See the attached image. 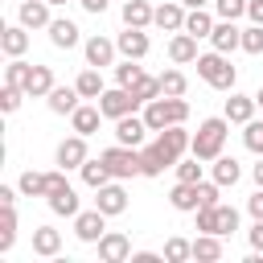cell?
I'll return each instance as SVG.
<instances>
[{"instance_id": "6da1fadb", "label": "cell", "mask_w": 263, "mask_h": 263, "mask_svg": "<svg viewBox=\"0 0 263 263\" xmlns=\"http://www.w3.org/2000/svg\"><path fill=\"white\" fill-rule=\"evenodd\" d=\"M226 136H230V119H226V115H214V119H205V123L197 127V136H193L189 152H193L197 160H218V156H222Z\"/></svg>"}, {"instance_id": "7a4b0ae2", "label": "cell", "mask_w": 263, "mask_h": 263, "mask_svg": "<svg viewBox=\"0 0 263 263\" xmlns=\"http://www.w3.org/2000/svg\"><path fill=\"white\" fill-rule=\"evenodd\" d=\"M189 119V103L185 99H173V95H164V99H152V103H144V123L152 127V132H164V127H173V123H185Z\"/></svg>"}, {"instance_id": "3957f363", "label": "cell", "mask_w": 263, "mask_h": 263, "mask_svg": "<svg viewBox=\"0 0 263 263\" xmlns=\"http://www.w3.org/2000/svg\"><path fill=\"white\" fill-rule=\"evenodd\" d=\"M197 74H201L214 90H234V78H238V70H234V66L226 62V53H218V49L197 58Z\"/></svg>"}, {"instance_id": "277c9868", "label": "cell", "mask_w": 263, "mask_h": 263, "mask_svg": "<svg viewBox=\"0 0 263 263\" xmlns=\"http://www.w3.org/2000/svg\"><path fill=\"white\" fill-rule=\"evenodd\" d=\"M103 156V164L111 168V177H136L140 173V148H127V144H115V148H107V152H99Z\"/></svg>"}, {"instance_id": "5b68a950", "label": "cell", "mask_w": 263, "mask_h": 263, "mask_svg": "<svg viewBox=\"0 0 263 263\" xmlns=\"http://www.w3.org/2000/svg\"><path fill=\"white\" fill-rule=\"evenodd\" d=\"M140 107V99L127 90V86H115V90H103L99 95V111L107 115V119H123V115H132Z\"/></svg>"}, {"instance_id": "8992f818", "label": "cell", "mask_w": 263, "mask_h": 263, "mask_svg": "<svg viewBox=\"0 0 263 263\" xmlns=\"http://www.w3.org/2000/svg\"><path fill=\"white\" fill-rule=\"evenodd\" d=\"M74 234L82 238V242H99L103 234H107V214L95 205V210H86V214H74Z\"/></svg>"}, {"instance_id": "52a82bcc", "label": "cell", "mask_w": 263, "mask_h": 263, "mask_svg": "<svg viewBox=\"0 0 263 263\" xmlns=\"http://www.w3.org/2000/svg\"><path fill=\"white\" fill-rule=\"evenodd\" d=\"M144 132H152L148 123H144V115H123V119H115V140L119 144H127V148H140L144 144Z\"/></svg>"}, {"instance_id": "ba28073f", "label": "cell", "mask_w": 263, "mask_h": 263, "mask_svg": "<svg viewBox=\"0 0 263 263\" xmlns=\"http://www.w3.org/2000/svg\"><path fill=\"white\" fill-rule=\"evenodd\" d=\"M99 259H103V263H123V259H132V242H127V234L107 230V234L99 238Z\"/></svg>"}, {"instance_id": "9c48e42d", "label": "cell", "mask_w": 263, "mask_h": 263, "mask_svg": "<svg viewBox=\"0 0 263 263\" xmlns=\"http://www.w3.org/2000/svg\"><path fill=\"white\" fill-rule=\"evenodd\" d=\"M86 160H90V156H86V136L74 132L70 140L58 144V164H62V168H82Z\"/></svg>"}, {"instance_id": "30bf717a", "label": "cell", "mask_w": 263, "mask_h": 263, "mask_svg": "<svg viewBox=\"0 0 263 263\" xmlns=\"http://www.w3.org/2000/svg\"><path fill=\"white\" fill-rule=\"evenodd\" d=\"M95 205L107 214V218H115V214H123L127 210V193H123V185H103V189H95Z\"/></svg>"}, {"instance_id": "8fae6325", "label": "cell", "mask_w": 263, "mask_h": 263, "mask_svg": "<svg viewBox=\"0 0 263 263\" xmlns=\"http://www.w3.org/2000/svg\"><path fill=\"white\" fill-rule=\"evenodd\" d=\"M49 8H53L49 0H21V12L16 16H21L25 29H49V21H53Z\"/></svg>"}, {"instance_id": "7c38bea8", "label": "cell", "mask_w": 263, "mask_h": 263, "mask_svg": "<svg viewBox=\"0 0 263 263\" xmlns=\"http://www.w3.org/2000/svg\"><path fill=\"white\" fill-rule=\"evenodd\" d=\"M210 41H214L218 53H234V49H242V29H234V21H218Z\"/></svg>"}, {"instance_id": "4fadbf2b", "label": "cell", "mask_w": 263, "mask_h": 263, "mask_svg": "<svg viewBox=\"0 0 263 263\" xmlns=\"http://www.w3.org/2000/svg\"><path fill=\"white\" fill-rule=\"evenodd\" d=\"M115 45H119V53H123V58H136V62H140V58L148 53V45H152V41H148V33H144V29H132V25H127V29L115 37Z\"/></svg>"}, {"instance_id": "5bb4252c", "label": "cell", "mask_w": 263, "mask_h": 263, "mask_svg": "<svg viewBox=\"0 0 263 263\" xmlns=\"http://www.w3.org/2000/svg\"><path fill=\"white\" fill-rule=\"evenodd\" d=\"M156 144H160V148H164V152H168L173 160H181V156L189 152L193 136H189V132H185L181 123H173V127H164V132H160V140H156Z\"/></svg>"}, {"instance_id": "9a60e30c", "label": "cell", "mask_w": 263, "mask_h": 263, "mask_svg": "<svg viewBox=\"0 0 263 263\" xmlns=\"http://www.w3.org/2000/svg\"><path fill=\"white\" fill-rule=\"evenodd\" d=\"M168 164H177L160 144H152V148H140V177H160Z\"/></svg>"}, {"instance_id": "2e32d148", "label": "cell", "mask_w": 263, "mask_h": 263, "mask_svg": "<svg viewBox=\"0 0 263 263\" xmlns=\"http://www.w3.org/2000/svg\"><path fill=\"white\" fill-rule=\"evenodd\" d=\"M115 49H119V45L107 41V37H99V33L86 37V66H99V70L111 66V62H115Z\"/></svg>"}, {"instance_id": "e0dca14e", "label": "cell", "mask_w": 263, "mask_h": 263, "mask_svg": "<svg viewBox=\"0 0 263 263\" xmlns=\"http://www.w3.org/2000/svg\"><path fill=\"white\" fill-rule=\"evenodd\" d=\"M168 58H173L177 66H185V62H197V58H201V53H197V37L181 29V33L168 41Z\"/></svg>"}, {"instance_id": "ac0fdd59", "label": "cell", "mask_w": 263, "mask_h": 263, "mask_svg": "<svg viewBox=\"0 0 263 263\" xmlns=\"http://www.w3.org/2000/svg\"><path fill=\"white\" fill-rule=\"evenodd\" d=\"M103 119H107V115H103L99 107H86V103H78V107H74V115H70V123H74V132H78V136H95Z\"/></svg>"}, {"instance_id": "d6986e66", "label": "cell", "mask_w": 263, "mask_h": 263, "mask_svg": "<svg viewBox=\"0 0 263 263\" xmlns=\"http://www.w3.org/2000/svg\"><path fill=\"white\" fill-rule=\"evenodd\" d=\"M58 251H62V230H53V226H37V230H33V255L53 259Z\"/></svg>"}, {"instance_id": "ffe728a7", "label": "cell", "mask_w": 263, "mask_h": 263, "mask_svg": "<svg viewBox=\"0 0 263 263\" xmlns=\"http://www.w3.org/2000/svg\"><path fill=\"white\" fill-rule=\"evenodd\" d=\"M152 25H156V29H168V33H181V29H185V8L173 4V0H164V4L156 8Z\"/></svg>"}, {"instance_id": "44dd1931", "label": "cell", "mask_w": 263, "mask_h": 263, "mask_svg": "<svg viewBox=\"0 0 263 263\" xmlns=\"http://www.w3.org/2000/svg\"><path fill=\"white\" fill-rule=\"evenodd\" d=\"M255 107H259L255 95H230L226 99V119L230 123H251L255 119Z\"/></svg>"}, {"instance_id": "7402d4cb", "label": "cell", "mask_w": 263, "mask_h": 263, "mask_svg": "<svg viewBox=\"0 0 263 263\" xmlns=\"http://www.w3.org/2000/svg\"><path fill=\"white\" fill-rule=\"evenodd\" d=\"M152 16H156V8H152L148 0H123V25H132V29H148Z\"/></svg>"}, {"instance_id": "603a6c76", "label": "cell", "mask_w": 263, "mask_h": 263, "mask_svg": "<svg viewBox=\"0 0 263 263\" xmlns=\"http://www.w3.org/2000/svg\"><path fill=\"white\" fill-rule=\"evenodd\" d=\"M49 41H53L58 49H74V45H78V25L66 21V16L49 21Z\"/></svg>"}, {"instance_id": "cb8c5ba5", "label": "cell", "mask_w": 263, "mask_h": 263, "mask_svg": "<svg viewBox=\"0 0 263 263\" xmlns=\"http://www.w3.org/2000/svg\"><path fill=\"white\" fill-rule=\"evenodd\" d=\"M49 90H53V70L49 66H33V74L25 82V95L29 99H49Z\"/></svg>"}, {"instance_id": "d4e9b609", "label": "cell", "mask_w": 263, "mask_h": 263, "mask_svg": "<svg viewBox=\"0 0 263 263\" xmlns=\"http://www.w3.org/2000/svg\"><path fill=\"white\" fill-rule=\"evenodd\" d=\"M78 86H53L49 90V111L53 115H74V107H78Z\"/></svg>"}, {"instance_id": "484cf974", "label": "cell", "mask_w": 263, "mask_h": 263, "mask_svg": "<svg viewBox=\"0 0 263 263\" xmlns=\"http://www.w3.org/2000/svg\"><path fill=\"white\" fill-rule=\"evenodd\" d=\"M168 205L181 210V214L197 210V185H193V181H177V185L168 189Z\"/></svg>"}, {"instance_id": "4316f807", "label": "cell", "mask_w": 263, "mask_h": 263, "mask_svg": "<svg viewBox=\"0 0 263 263\" xmlns=\"http://www.w3.org/2000/svg\"><path fill=\"white\" fill-rule=\"evenodd\" d=\"M0 49H4L8 58H21V53L29 49V33H25V25H8V29L0 33Z\"/></svg>"}, {"instance_id": "83f0119b", "label": "cell", "mask_w": 263, "mask_h": 263, "mask_svg": "<svg viewBox=\"0 0 263 263\" xmlns=\"http://www.w3.org/2000/svg\"><path fill=\"white\" fill-rule=\"evenodd\" d=\"M74 86H78V95L82 99H99L107 86H103V74H99V66H86L78 78H74Z\"/></svg>"}, {"instance_id": "f1b7e54d", "label": "cell", "mask_w": 263, "mask_h": 263, "mask_svg": "<svg viewBox=\"0 0 263 263\" xmlns=\"http://www.w3.org/2000/svg\"><path fill=\"white\" fill-rule=\"evenodd\" d=\"M185 33H193V37H210V33H214V16H210L205 8H189V12H185Z\"/></svg>"}, {"instance_id": "f546056e", "label": "cell", "mask_w": 263, "mask_h": 263, "mask_svg": "<svg viewBox=\"0 0 263 263\" xmlns=\"http://www.w3.org/2000/svg\"><path fill=\"white\" fill-rule=\"evenodd\" d=\"M238 177H242V168H238V160H234V156H218V160H214V181H218L222 189H226V185H234Z\"/></svg>"}, {"instance_id": "4dcf8cb0", "label": "cell", "mask_w": 263, "mask_h": 263, "mask_svg": "<svg viewBox=\"0 0 263 263\" xmlns=\"http://www.w3.org/2000/svg\"><path fill=\"white\" fill-rule=\"evenodd\" d=\"M49 210L53 214H66V218H74L78 214V193L66 185V189H58V193H49Z\"/></svg>"}, {"instance_id": "1f68e13d", "label": "cell", "mask_w": 263, "mask_h": 263, "mask_svg": "<svg viewBox=\"0 0 263 263\" xmlns=\"http://www.w3.org/2000/svg\"><path fill=\"white\" fill-rule=\"evenodd\" d=\"M12 242H16V210L4 205V214H0V255H8Z\"/></svg>"}, {"instance_id": "d6a6232c", "label": "cell", "mask_w": 263, "mask_h": 263, "mask_svg": "<svg viewBox=\"0 0 263 263\" xmlns=\"http://www.w3.org/2000/svg\"><path fill=\"white\" fill-rule=\"evenodd\" d=\"M82 181H86L90 189H103V185L111 181V168L103 164V156H99V160H86V164H82Z\"/></svg>"}, {"instance_id": "836d02e7", "label": "cell", "mask_w": 263, "mask_h": 263, "mask_svg": "<svg viewBox=\"0 0 263 263\" xmlns=\"http://www.w3.org/2000/svg\"><path fill=\"white\" fill-rule=\"evenodd\" d=\"M222 234H197L193 238V259H222Z\"/></svg>"}, {"instance_id": "e575fe53", "label": "cell", "mask_w": 263, "mask_h": 263, "mask_svg": "<svg viewBox=\"0 0 263 263\" xmlns=\"http://www.w3.org/2000/svg\"><path fill=\"white\" fill-rule=\"evenodd\" d=\"M156 78H160V95H173V99H181L185 86H189L181 70H164V74H156Z\"/></svg>"}, {"instance_id": "d590c367", "label": "cell", "mask_w": 263, "mask_h": 263, "mask_svg": "<svg viewBox=\"0 0 263 263\" xmlns=\"http://www.w3.org/2000/svg\"><path fill=\"white\" fill-rule=\"evenodd\" d=\"M16 189L25 193V197H45V173H21V181H16Z\"/></svg>"}, {"instance_id": "8d00e7d4", "label": "cell", "mask_w": 263, "mask_h": 263, "mask_svg": "<svg viewBox=\"0 0 263 263\" xmlns=\"http://www.w3.org/2000/svg\"><path fill=\"white\" fill-rule=\"evenodd\" d=\"M29 74H33V66H29V62H21V58H12V62L4 66V82H8V86H25V82H29Z\"/></svg>"}, {"instance_id": "74e56055", "label": "cell", "mask_w": 263, "mask_h": 263, "mask_svg": "<svg viewBox=\"0 0 263 263\" xmlns=\"http://www.w3.org/2000/svg\"><path fill=\"white\" fill-rule=\"evenodd\" d=\"M140 78H144V70H140V62H136V58H127L123 66H115V82H119V86H127V90H132Z\"/></svg>"}, {"instance_id": "f35d334b", "label": "cell", "mask_w": 263, "mask_h": 263, "mask_svg": "<svg viewBox=\"0 0 263 263\" xmlns=\"http://www.w3.org/2000/svg\"><path fill=\"white\" fill-rule=\"evenodd\" d=\"M164 259H168V263H185V259H193V242H185V238L173 234V238L164 242Z\"/></svg>"}, {"instance_id": "ab89813d", "label": "cell", "mask_w": 263, "mask_h": 263, "mask_svg": "<svg viewBox=\"0 0 263 263\" xmlns=\"http://www.w3.org/2000/svg\"><path fill=\"white\" fill-rule=\"evenodd\" d=\"M247 132H242V144L255 152V156H263V119H251V123H242Z\"/></svg>"}, {"instance_id": "60d3db41", "label": "cell", "mask_w": 263, "mask_h": 263, "mask_svg": "<svg viewBox=\"0 0 263 263\" xmlns=\"http://www.w3.org/2000/svg\"><path fill=\"white\" fill-rule=\"evenodd\" d=\"M132 95H136L140 103H152V99H160V78H148V74H144V78L132 86Z\"/></svg>"}, {"instance_id": "b9f144b4", "label": "cell", "mask_w": 263, "mask_h": 263, "mask_svg": "<svg viewBox=\"0 0 263 263\" xmlns=\"http://www.w3.org/2000/svg\"><path fill=\"white\" fill-rule=\"evenodd\" d=\"M197 234H218V205L197 210Z\"/></svg>"}, {"instance_id": "7bdbcfd3", "label": "cell", "mask_w": 263, "mask_h": 263, "mask_svg": "<svg viewBox=\"0 0 263 263\" xmlns=\"http://www.w3.org/2000/svg\"><path fill=\"white\" fill-rule=\"evenodd\" d=\"M230 230H238V210L218 201V234H230Z\"/></svg>"}, {"instance_id": "ee69618b", "label": "cell", "mask_w": 263, "mask_h": 263, "mask_svg": "<svg viewBox=\"0 0 263 263\" xmlns=\"http://www.w3.org/2000/svg\"><path fill=\"white\" fill-rule=\"evenodd\" d=\"M214 8H218L222 21H238L247 12V0H214Z\"/></svg>"}, {"instance_id": "f6af8a7d", "label": "cell", "mask_w": 263, "mask_h": 263, "mask_svg": "<svg viewBox=\"0 0 263 263\" xmlns=\"http://www.w3.org/2000/svg\"><path fill=\"white\" fill-rule=\"evenodd\" d=\"M21 99H25V86H8V82H4V90H0V107H4L8 115L21 107Z\"/></svg>"}, {"instance_id": "bcb514c9", "label": "cell", "mask_w": 263, "mask_h": 263, "mask_svg": "<svg viewBox=\"0 0 263 263\" xmlns=\"http://www.w3.org/2000/svg\"><path fill=\"white\" fill-rule=\"evenodd\" d=\"M218 181H197V210L201 205H218Z\"/></svg>"}, {"instance_id": "7dc6e473", "label": "cell", "mask_w": 263, "mask_h": 263, "mask_svg": "<svg viewBox=\"0 0 263 263\" xmlns=\"http://www.w3.org/2000/svg\"><path fill=\"white\" fill-rule=\"evenodd\" d=\"M242 49H247V53H263V25L242 29Z\"/></svg>"}, {"instance_id": "c3c4849f", "label": "cell", "mask_w": 263, "mask_h": 263, "mask_svg": "<svg viewBox=\"0 0 263 263\" xmlns=\"http://www.w3.org/2000/svg\"><path fill=\"white\" fill-rule=\"evenodd\" d=\"M177 181H201V164H197V156L193 160H177Z\"/></svg>"}, {"instance_id": "681fc988", "label": "cell", "mask_w": 263, "mask_h": 263, "mask_svg": "<svg viewBox=\"0 0 263 263\" xmlns=\"http://www.w3.org/2000/svg\"><path fill=\"white\" fill-rule=\"evenodd\" d=\"M70 181H66V168H53V173H45V197L49 193H58V189H66Z\"/></svg>"}, {"instance_id": "f907efd6", "label": "cell", "mask_w": 263, "mask_h": 263, "mask_svg": "<svg viewBox=\"0 0 263 263\" xmlns=\"http://www.w3.org/2000/svg\"><path fill=\"white\" fill-rule=\"evenodd\" d=\"M247 16L251 25H263V0H247Z\"/></svg>"}, {"instance_id": "816d5d0a", "label": "cell", "mask_w": 263, "mask_h": 263, "mask_svg": "<svg viewBox=\"0 0 263 263\" xmlns=\"http://www.w3.org/2000/svg\"><path fill=\"white\" fill-rule=\"evenodd\" d=\"M247 210H251V218H263V189L255 197H247Z\"/></svg>"}, {"instance_id": "f5cc1de1", "label": "cell", "mask_w": 263, "mask_h": 263, "mask_svg": "<svg viewBox=\"0 0 263 263\" xmlns=\"http://www.w3.org/2000/svg\"><path fill=\"white\" fill-rule=\"evenodd\" d=\"M251 247L263 251V218H255V226H251Z\"/></svg>"}, {"instance_id": "db71d44e", "label": "cell", "mask_w": 263, "mask_h": 263, "mask_svg": "<svg viewBox=\"0 0 263 263\" xmlns=\"http://www.w3.org/2000/svg\"><path fill=\"white\" fill-rule=\"evenodd\" d=\"M78 4H82V8H86V12H95V16H99V12H103V8H107V0H78Z\"/></svg>"}, {"instance_id": "11a10c76", "label": "cell", "mask_w": 263, "mask_h": 263, "mask_svg": "<svg viewBox=\"0 0 263 263\" xmlns=\"http://www.w3.org/2000/svg\"><path fill=\"white\" fill-rule=\"evenodd\" d=\"M12 201H16V193H12L8 185H0V205H12Z\"/></svg>"}, {"instance_id": "9f6ffc18", "label": "cell", "mask_w": 263, "mask_h": 263, "mask_svg": "<svg viewBox=\"0 0 263 263\" xmlns=\"http://www.w3.org/2000/svg\"><path fill=\"white\" fill-rule=\"evenodd\" d=\"M132 259H136V263H156V259H160V255H152V251H136V255H132Z\"/></svg>"}, {"instance_id": "6f0895ef", "label": "cell", "mask_w": 263, "mask_h": 263, "mask_svg": "<svg viewBox=\"0 0 263 263\" xmlns=\"http://www.w3.org/2000/svg\"><path fill=\"white\" fill-rule=\"evenodd\" d=\"M251 177H255V185H259V189H263V156H259V164H255V168H251Z\"/></svg>"}, {"instance_id": "680465c9", "label": "cell", "mask_w": 263, "mask_h": 263, "mask_svg": "<svg viewBox=\"0 0 263 263\" xmlns=\"http://www.w3.org/2000/svg\"><path fill=\"white\" fill-rule=\"evenodd\" d=\"M181 4H185V8H201L205 0H181Z\"/></svg>"}, {"instance_id": "91938a15", "label": "cell", "mask_w": 263, "mask_h": 263, "mask_svg": "<svg viewBox=\"0 0 263 263\" xmlns=\"http://www.w3.org/2000/svg\"><path fill=\"white\" fill-rule=\"evenodd\" d=\"M255 103H259V107H263V86H259V95H255Z\"/></svg>"}, {"instance_id": "94428289", "label": "cell", "mask_w": 263, "mask_h": 263, "mask_svg": "<svg viewBox=\"0 0 263 263\" xmlns=\"http://www.w3.org/2000/svg\"><path fill=\"white\" fill-rule=\"evenodd\" d=\"M49 4H66V0H49Z\"/></svg>"}]
</instances>
